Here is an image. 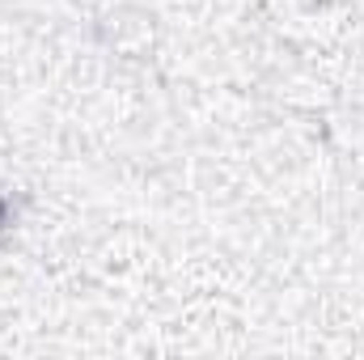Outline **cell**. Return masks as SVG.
<instances>
[{
    "instance_id": "cell-1",
    "label": "cell",
    "mask_w": 364,
    "mask_h": 360,
    "mask_svg": "<svg viewBox=\"0 0 364 360\" xmlns=\"http://www.w3.org/2000/svg\"><path fill=\"white\" fill-rule=\"evenodd\" d=\"M13 221H17V208H13V199L0 191V242L13 233Z\"/></svg>"
}]
</instances>
